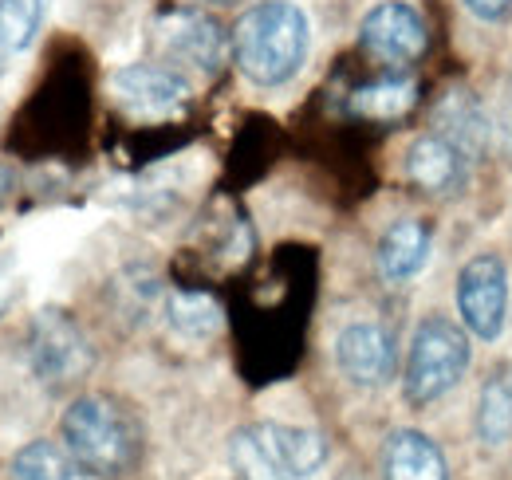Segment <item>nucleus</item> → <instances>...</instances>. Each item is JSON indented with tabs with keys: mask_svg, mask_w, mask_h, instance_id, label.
I'll return each instance as SVG.
<instances>
[{
	"mask_svg": "<svg viewBox=\"0 0 512 480\" xmlns=\"http://www.w3.org/2000/svg\"><path fill=\"white\" fill-rule=\"evenodd\" d=\"M347 480H359V477H347Z\"/></svg>",
	"mask_w": 512,
	"mask_h": 480,
	"instance_id": "24",
	"label": "nucleus"
},
{
	"mask_svg": "<svg viewBox=\"0 0 512 480\" xmlns=\"http://www.w3.org/2000/svg\"><path fill=\"white\" fill-rule=\"evenodd\" d=\"M438 134H446L449 142L473 162L489 142V119L469 91H449L438 103Z\"/></svg>",
	"mask_w": 512,
	"mask_h": 480,
	"instance_id": "15",
	"label": "nucleus"
},
{
	"mask_svg": "<svg viewBox=\"0 0 512 480\" xmlns=\"http://www.w3.org/2000/svg\"><path fill=\"white\" fill-rule=\"evenodd\" d=\"M28 359H32V370L44 386L64 390L91 370L95 355H91V343L71 315L40 311L32 319V331H28Z\"/></svg>",
	"mask_w": 512,
	"mask_h": 480,
	"instance_id": "5",
	"label": "nucleus"
},
{
	"mask_svg": "<svg viewBox=\"0 0 512 480\" xmlns=\"http://www.w3.org/2000/svg\"><path fill=\"white\" fill-rule=\"evenodd\" d=\"M158 48L162 56L174 63H186L197 71H217L225 63V36L221 28L190 8H178V12H166L158 20Z\"/></svg>",
	"mask_w": 512,
	"mask_h": 480,
	"instance_id": "8",
	"label": "nucleus"
},
{
	"mask_svg": "<svg viewBox=\"0 0 512 480\" xmlns=\"http://www.w3.org/2000/svg\"><path fill=\"white\" fill-rule=\"evenodd\" d=\"M414 99H418V83L410 75H383V79H375L351 95V111L363 119L390 122L406 115L414 107Z\"/></svg>",
	"mask_w": 512,
	"mask_h": 480,
	"instance_id": "16",
	"label": "nucleus"
},
{
	"mask_svg": "<svg viewBox=\"0 0 512 480\" xmlns=\"http://www.w3.org/2000/svg\"><path fill=\"white\" fill-rule=\"evenodd\" d=\"M477 441L485 449H501L512 441V362H501L489 370L481 394H477Z\"/></svg>",
	"mask_w": 512,
	"mask_h": 480,
	"instance_id": "14",
	"label": "nucleus"
},
{
	"mask_svg": "<svg viewBox=\"0 0 512 480\" xmlns=\"http://www.w3.org/2000/svg\"><path fill=\"white\" fill-rule=\"evenodd\" d=\"M233 461L256 480H312L327 465V437L308 425L260 421L233 437Z\"/></svg>",
	"mask_w": 512,
	"mask_h": 480,
	"instance_id": "3",
	"label": "nucleus"
},
{
	"mask_svg": "<svg viewBox=\"0 0 512 480\" xmlns=\"http://www.w3.org/2000/svg\"><path fill=\"white\" fill-rule=\"evenodd\" d=\"M497 134H501V150L512 158V75L505 83V95H501V111H497Z\"/></svg>",
	"mask_w": 512,
	"mask_h": 480,
	"instance_id": "21",
	"label": "nucleus"
},
{
	"mask_svg": "<svg viewBox=\"0 0 512 480\" xmlns=\"http://www.w3.org/2000/svg\"><path fill=\"white\" fill-rule=\"evenodd\" d=\"M457 315L465 323L469 335L493 343L505 331V315H509V272L505 260L493 252L473 256L461 272H457Z\"/></svg>",
	"mask_w": 512,
	"mask_h": 480,
	"instance_id": "6",
	"label": "nucleus"
},
{
	"mask_svg": "<svg viewBox=\"0 0 512 480\" xmlns=\"http://www.w3.org/2000/svg\"><path fill=\"white\" fill-rule=\"evenodd\" d=\"M465 162L469 158L449 142L446 134L430 130V134L410 142L406 178H410V185H418L426 193H449V189H457V181L465 178Z\"/></svg>",
	"mask_w": 512,
	"mask_h": 480,
	"instance_id": "11",
	"label": "nucleus"
},
{
	"mask_svg": "<svg viewBox=\"0 0 512 480\" xmlns=\"http://www.w3.org/2000/svg\"><path fill=\"white\" fill-rule=\"evenodd\" d=\"M111 87L138 115H166L190 99V83L178 71L158 67V63H130L123 71H115Z\"/></svg>",
	"mask_w": 512,
	"mask_h": 480,
	"instance_id": "10",
	"label": "nucleus"
},
{
	"mask_svg": "<svg viewBox=\"0 0 512 480\" xmlns=\"http://www.w3.org/2000/svg\"><path fill=\"white\" fill-rule=\"evenodd\" d=\"M8 480H83L79 461L56 441H28L12 465H8Z\"/></svg>",
	"mask_w": 512,
	"mask_h": 480,
	"instance_id": "17",
	"label": "nucleus"
},
{
	"mask_svg": "<svg viewBox=\"0 0 512 480\" xmlns=\"http://www.w3.org/2000/svg\"><path fill=\"white\" fill-rule=\"evenodd\" d=\"M170 327L186 339H209L221 327V307L201 292H174L170 296Z\"/></svg>",
	"mask_w": 512,
	"mask_h": 480,
	"instance_id": "18",
	"label": "nucleus"
},
{
	"mask_svg": "<svg viewBox=\"0 0 512 480\" xmlns=\"http://www.w3.org/2000/svg\"><path fill=\"white\" fill-rule=\"evenodd\" d=\"M335 362L347 382L375 390L394 374V339L379 323H351L335 339Z\"/></svg>",
	"mask_w": 512,
	"mask_h": 480,
	"instance_id": "9",
	"label": "nucleus"
},
{
	"mask_svg": "<svg viewBox=\"0 0 512 480\" xmlns=\"http://www.w3.org/2000/svg\"><path fill=\"white\" fill-rule=\"evenodd\" d=\"M312 28L300 4L292 0H260L233 28V56L237 67L256 87H280L296 79L308 60Z\"/></svg>",
	"mask_w": 512,
	"mask_h": 480,
	"instance_id": "2",
	"label": "nucleus"
},
{
	"mask_svg": "<svg viewBox=\"0 0 512 480\" xmlns=\"http://www.w3.org/2000/svg\"><path fill=\"white\" fill-rule=\"evenodd\" d=\"M383 480H449L446 453L422 429H398L386 437Z\"/></svg>",
	"mask_w": 512,
	"mask_h": 480,
	"instance_id": "12",
	"label": "nucleus"
},
{
	"mask_svg": "<svg viewBox=\"0 0 512 480\" xmlns=\"http://www.w3.org/2000/svg\"><path fill=\"white\" fill-rule=\"evenodd\" d=\"M209 4H237V0H209Z\"/></svg>",
	"mask_w": 512,
	"mask_h": 480,
	"instance_id": "22",
	"label": "nucleus"
},
{
	"mask_svg": "<svg viewBox=\"0 0 512 480\" xmlns=\"http://www.w3.org/2000/svg\"><path fill=\"white\" fill-rule=\"evenodd\" d=\"M359 44L383 63H414L426 52V24L414 4L406 0H383L363 16Z\"/></svg>",
	"mask_w": 512,
	"mask_h": 480,
	"instance_id": "7",
	"label": "nucleus"
},
{
	"mask_svg": "<svg viewBox=\"0 0 512 480\" xmlns=\"http://www.w3.org/2000/svg\"><path fill=\"white\" fill-rule=\"evenodd\" d=\"M477 20H485V24H497V20H505L512 12V0H461Z\"/></svg>",
	"mask_w": 512,
	"mask_h": 480,
	"instance_id": "20",
	"label": "nucleus"
},
{
	"mask_svg": "<svg viewBox=\"0 0 512 480\" xmlns=\"http://www.w3.org/2000/svg\"><path fill=\"white\" fill-rule=\"evenodd\" d=\"M469 335L461 323H453L446 315H430L418 323L414 339H410V355H406V374H402V390L410 406H430L438 398H446L449 390L465 378L469 370Z\"/></svg>",
	"mask_w": 512,
	"mask_h": 480,
	"instance_id": "4",
	"label": "nucleus"
},
{
	"mask_svg": "<svg viewBox=\"0 0 512 480\" xmlns=\"http://www.w3.org/2000/svg\"><path fill=\"white\" fill-rule=\"evenodd\" d=\"M430 244H434L430 225L418 221V217L390 225L383 233V240H379V272H383L386 284L414 280L426 268V260H430Z\"/></svg>",
	"mask_w": 512,
	"mask_h": 480,
	"instance_id": "13",
	"label": "nucleus"
},
{
	"mask_svg": "<svg viewBox=\"0 0 512 480\" xmlns=\"http://www.w3.org/2000/svg\"><path fill=\"white\" fill-rule=\"evenodd\" d=\"M64 449L87 477L123 480L142 461V429L123 402L107 394H83L60 421Z\"/></svg>",
	"mask_w": 512,
	"mask_h": 480,
	"instance_id": "1",
	"label": "nucleus"
},
{
	"mask_svg": "<svg viewBox=\"0 0 512 480\" xmlns=\"http://www.w3.org/2000/svg\"><path fill=\"white\" fill-rule=\"evenodd\" d=\"M4 56H8V52H4V48H0V71H4Z\"/></svg>",
	"mask_w": 512,
	"mask_h": 480,
	"instance_id": "23",
	"label": "nucleus"
},
{
	"mask_svg": "<svg viewBox=\"0 0 512 480\" xmlns=\"http://www.w3.org/2000/svg\"><path fill=\"white\" fill-rule=\"evenodd\" d=\"M48 0H0V48L4 52H24L44 20Z\"/></svg>",
	"mask_w": 512,
	"mask_h": 480,
	"instance_id": "19",
	"label": "nucleus"
}]
</instances>
